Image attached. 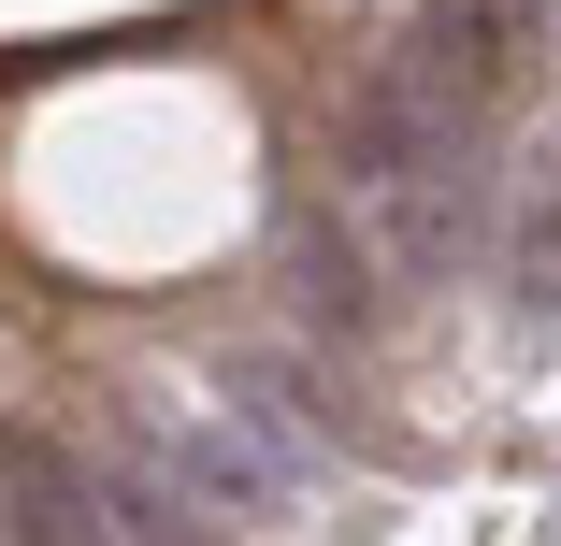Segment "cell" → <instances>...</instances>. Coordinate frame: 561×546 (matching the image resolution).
Masks as SVG:
<instances>
[{
	"label": "cell",
	"mask_w": 561,
	"mask_h": 546,
	"mask_svg": "<svg viewBox=\"0 0 561 546\" xmlns=\"http://www.w3.org/2000/svg\"><path fill=\"white\" fill-rule=\"evenodd\" d=\"M476 116H490V101H461V86H446L417 44H389V58L346 86V116H331V173H346V187L375 201V187H403L432 144H461Z\"/></svg>",
	"instance_id": "cell-1"
},
{
	"label": "cell",
	"mask_w": 561,
	"mask_h": 546,
	"mask_svg": "<svg viewBox=\"0 0 561 546\" xmlns=\"http://www.w3.org/2000/svg\"><path fill=\"white\" fill-rule=\"evenodd\" d=\"M145 461L173 475V503L216 532V518H288L302 503V431L288 417H187V431H145Z\"/></svg>",
	"instance_id": "cell-2"
},
{
	"label": "cell",
	"mask_w": 561,
	"mask_h": 546,
	"mask_svg": "<svg viewBox=\"0 0 561 546\" xmlns=\"http://www.w3.org/2000/svg\"><path fill=\"white\" fill-rule=\"evenodd\" d=\"M375 216H389V259H403L417 288H446V274L490 245V144H476V130L432 144L403 187H375Z\"/></svg>",
	"instance_id": "cell-3"
},
{
	"label": "cell",
	"mask_w": 561,
	"mask_h": 546,
	"mask_svg": "<svg viewBox=\"0 0 561 546\" xmlns=\"http://www.w3.org/2000/svg\"><path fill=\"white\" fill-rule=\"evenodd\" d=\"M0 532H15V546H87V532H116L101 461H72L58 431H30V417H0Z\"/></svg>",
	"instance_id": "cell-4"
},
{
	"label": "cell",
	"mask_w": 561,
	"mask_h": 546,
	"mask_svg": "<svg viewBox=\"0 0 561 546\" xmlns=\"http://www.w3.org/2000/svg\"><path fill=\"white\" fill-rule=\"evenodd\" d=\"M288 302L317 316V332H360V316H375V245H360L331 201L288 216Z\"/></svg>",
	"instance_id": "cell-5"
},
{
	"label": "cell",
	"mask_w": 561,
	"mask_h": 546,
	"mask_svg": "<svg viewBox=\"0 0 561 546\" xmlns=\"http://www.w3.org/2000/svg\"><path fill=\"white\" fill-rule=\"evenodd\" d=\"M518 316H533V332H561V173H547L533 216H518Z\"/></svg>",
	"instance_id": "cell-6"
}]
</instances>
